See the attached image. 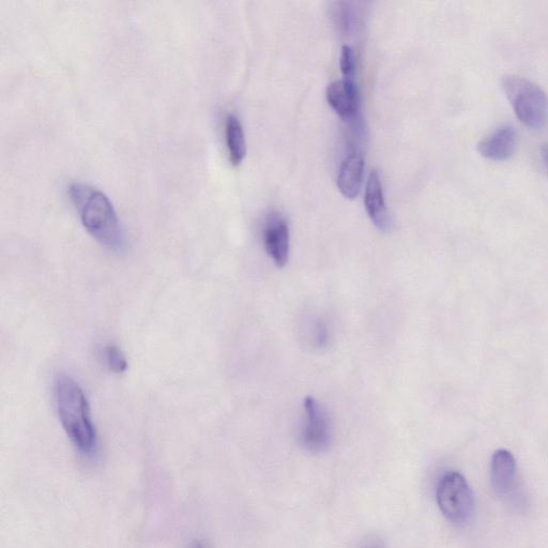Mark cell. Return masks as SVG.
Instances as JSON below:
<instances>
[{
	"label": "cell",
	"instance_id": "6da1fadb",
	"mask_svg": "<svg viewBox=\"0 0 548 548\" xmlns=\"http://www.w3.org/2000/svg\"><path fill=\"white\" fill-rule=\"evenodd\" d=\"M55 403L63 429L76 449L85 455L93 454L98 446V434L90 405L82 387L67 374H60L55 382Z\"/></svg>",
	"mask_w": 548,
	"mask_h": 548
},
{
	"label": "cell",
	"instance_id": "7a4b0ae2",
	"mask_svg": "<svg viewBox=\"0 0 548 548\" xmlns=\"http://www.w3.org/2000/svg\"><path fill=\"white\" fill-rule=\"evenodd\" d=\"M69 195L86 231L102 246L113 251L123 250L124 231L109 197L83 182H73Z\"/></svg>",
	"mask_w": 548,
	"mask_h": 548
},
{
	"label": "cell",
	"instance_id": "3957f363",
	"mask_svg": "<svg viewBox=\"0 0 548 548\" xmlns=\"http://www.w3.org/2000/svg\"><path fill=\"white\" fill-rule=\"evenodd\" d=\"M502 86L521 123L530 129H541L548 116V98L543 89L521 76L507 75Z\"/></svg>",
	"mask_w": 548,
	"mask_h": 548
},
{
	"label": "cell",
	"instance_id": "277c9868",
	"mask_svg": "<svg viewBox=\"0 0 548 548\" xmlns=\"http://www.w3.org/2000/svg\"><path fill=\"white\" fill-rule=\"evenodd\" d=\"M436 499L441 513L455 525L467 523L474 514L473 492L466 479L455 471L440 478Z\"/></svg>",
	"mask_w": 548,
	"mask_h": 548
},
{
	"label": "cell",
	"instance_id": "5b68a950",
	"mask_svg": "<svg viewBox=\"0 0 548 548\" xmlns=\"http://www.w3.org/2000/svg\"><path fill=\"white\" fill-rule=\"evenodd\" d=\"M304 411H306V425L301 436L302 444L312 453H322L331 443V424L328 414L311 397L304 400Z\"/></svg>",
	"mask_w": 548,
	"mask_h": 548
},
{
	"label": "cell",
	"instance_id": "8992f818",
	"mask_svg": "<svg viewBox=\"0 0 548 548\" xmlns=\"http://www.w3.org/2000/svg\"><path fill=\"white\" fill-rule=\"evenodd\" d=\"M264 243L273 263L283 268L289 257V227L285 219L280 216L270 218L264 230Z\"/></svg>",
	"mask_w": 548,
	"mask_h": 548
},
{
	"label": "cell",
	"instance_id": "52a82bcc",
	"mask_svg": "<svg viewBox=\"0 0 548 548\" xmlns=\"http://www.w3.org/2000/svg\"><path fill=\"white\" fill-rule=\"evenodd\" d=\"M517 133L511 126H502L486 136L479 144L480 154L492 161H505L514 155Z\"/></svg>",
	"mask_w": 548,
	"mask_h": 548
},
{
	"label": "cell",
	"instance_id": "ba28073f",
	"mask_svg": "<svg viewBox=\"0 0 548 548\" xmlns=\"http://www.w3.org/2000/svg\"><path fill=\"white\" fill-rule=\"evenodd\" d=\"M365 209L371 221L380 231H387L390 227V217L384 199L382 181L377 171H372L365 189Z\"/></svg>",
	"mask_w": 548,
	"mask_h": 548
},
{
	"label": "cell",
	"instance_id": "9c48e42d",
	"mask_svg": "<svg viewBox=\"0 0 548 548\" xmlns=\"http://www.w3.org/2000/svg\"><path fill=\"white\" fill-rule=\"evenodd\" d=\"M327 100L331 108L343 118L353 117L358 111L357 87L347 78L328 86Z\"/></svg>",
	"mask_w": 548,
	"mask_h": 548
},
{
	"label": "cell",
	"instance_id": "30bf717a",
	"mask_svg": "<svg viewBox=\"0 0 548 548\" xmlns=\"http://www.w3.org/2000/svg\"><path fill=\"white\" fill-rule=\"evenodd\" d=\"M516 477L514 456L507 450H498L491 463V481L499 496H506L512 491Z\"/></svg>",
	"mask_w": 548,
	"mask_h": 548
},
{
	"label": "cell",
	"instance_id": "8fae6325",
	"mask_svg": "<svg viewBox=\"0 0 548 548\" xmlns=\"http://www.w3.org/2000/svg\"><path fill=\"white\" fill-rule=\"evenodd\" d=\"M364 160L360 154H352L343 161L338 176V188L348 200H354L362 187Z\"/></svg>",
	"mask_w": 548,
	"mask_h": 548
},
{
	"label": "cell",
	"instance_id": "7c38bea8",
	"mask_svg": "<svg viewBox=\"0 0 548 548\" xmlns=\"http://www.w3.org/2000/svg\"><path fill=\"white\" fill-rule=\"evenodd\" d=\"M225 140L228 156L234 166L241 164L247 154L245 132H243L239 119L230 115L226 118Z\"/></svg>",
	"mask_w": 548,
	"mask_h": 548
},
{
	"label": "cell",
	"instance_id": "4fadbf2b",
	"mask_svg": "<svg viewBox=\"0 0 548 548\" xmlns=\"http://www.w3.org/2000/svg\"><path fill=\"white\" fill-rule=\"evenodd\" d=\"M105 364L115 374H124L128 370V360L123 352L116 345L106 346L103 353Z\"/></svg>",
	"mask_w": 548,
	"mask_h": 548
},
{
	"label": "cell",
	"instance_id": "5bb4252c",
	"mask_svg": "<svg viewBox=\"0 0 548 548\" xmlns=\"http://www.w3.org/2000/svg\"><path fill=\"white\" fill-rule=\"evenodd\" d=\"M340 67L345 76H350L354 73L355 57L354 51L348 45H344L342 48Z\"/></svg>",
	"mask_w": 548,
	"mask_h": 548
},
{
	"label": "cell",
	"instance_id": "9a60e30c",
	"mask_svg": "<svg viewBox=\"0 0 548 548\" xmlns=\"http://www.w3.org/2000/svg\"><path fill=\"white\" fill-rule=\"evenodd\" d=\"M328 333L324 324H319L317 327V341L319 345H324L327 342Z\"/></svg>",
	"mask_w": 548,
	"mask_h": 548
},
{
	"label": "cell",
	"instance_id": "2e32d148",
	"mask_svg": "<svg viewBox=\"0 0 548 548\" xmlns=\"http://www.w3.org/2000/svg\"><path fill=\"white\" fill-rule=\"evenodd\" d=\"M542 155H543V159L547 165V169H548V146H545L543 149H542Z\"/></svg>",
	"mask_w": 548,
	"mask_h": 548
},
{
	"label": "cell",
	"instance_id": "e0dca14e",
	"mask_svg": "<svg viewBox=\"0 0 548 548\" xmlns=\"http://www.w3.org/2000/svg\"><path fill=\"white\" fill-rule=\"evenodd\" d=\"M195 548H204V547L201 545H197Z\"/></svg>",
	"mask_w": 548,
	"mask_h": 548
}]
</instances>
